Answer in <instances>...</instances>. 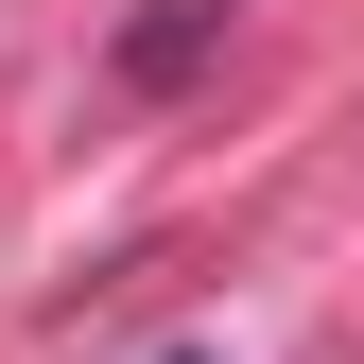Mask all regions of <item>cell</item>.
I'll return each instance as SVG.
<instances>
[{"instance_id": "1", "label": "cell", "mask_w": 364, "mask_h": 364, "mask_svg": "<svg viewBox=\"0 0 364 364\" xmlns=\"http://www.w3.org/2000/svg\"><path fill=\"white\" fill-rule=\"evenodd\" d=\"M208 18H225V0H173V18H139V70H191V53H208Z\"/></svg>"}]
</instances>
